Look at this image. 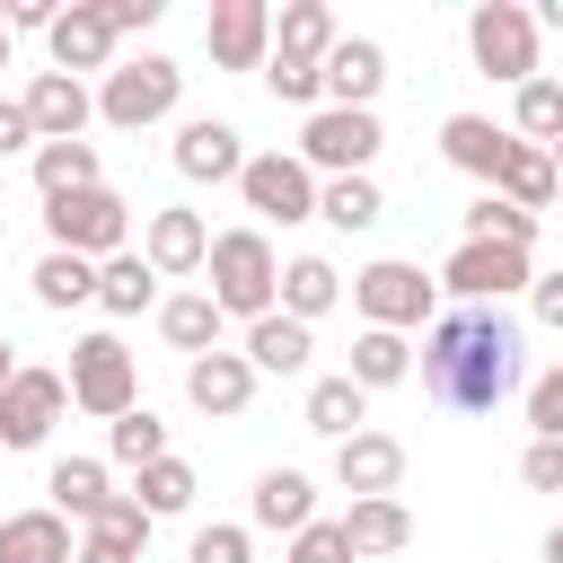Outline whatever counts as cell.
<instances>
[{
	"label": "cell",
	"instance_id": "cell-1",
	"mask_svg": "<svg viewBox=\"0 0 563 563\" xmlns=\"http://www.w3.org/2000/svg\"><path fill=\"white\" fill-rule=\"evenodd\" d=\"M519 317H501V308H449V317H431L422 325V387H431V405H449V413H493L510 387H519Z\"/></svg>",
	"mask_w": 563,
	"mask_h": 563
},
{
	"label": "cell",
	"instance_id": "cell-2",
	"mask_svg": "<svg viewBox=\"0 0 563 563\" xmlns=\"http://www.w3.org/2000/svg\"><path fill=\"white\" fill-rule=\"evenodd\" d=\"M202 273H211V308L220 317H273V290H282V255H273V238L264 229H220L211 238V255H202Z\"/></svg>",
	"mask_w": 563,
	"mask_h": 563
},
{
	"label": "cell",
	"instance_id": "cell-3",
	"mask_svg": "<svg viewBox=\"0 0 563 563\" xmlns=\"http://www.w3.org/2000/svg\"><path fill=\"white\" fill-rule=\"evenodd\" d=\"M44 238H53L62 255H88V264H106V255H123V246H132V202H123L114 185L62 194V202H44Z\"/></svg>",
	"mask_w": 563,
	"mask_h": 563
},
{
	"label": "cell",
	"instance_id": "cell-4",
	"mask_svg": "<svg viewBox=\"0 0 563 563\" xmlns=\"http://www.w3.org/2000/svg\"><path fill=\"white\" fill-rule=\"evenodd\" d=\"M70 405L97 413V422H123L141 405V369H132L123 334H79L70 343Z\"/></svg>",
	"mask_w": 563,
	"mask_h": 563
},
{
	"label": "cell",
	"instance_id": "cell-5",
	"mask_svg": "<svg viewBox=\"0 0 563 563\" xmlns=\"http://www.w3.org/2000/svg\"><path fill=\"white\" fill-rule=\"evenodd\" d=\"M176 97H185V70H176L167 53H141V62H114V70H106L97 114H106L114 132H141V123L176 114Z\"/></svg>",
	"mask_w": 563,
	"mask_h": 563
},
{
	"label": "cell",
	"instance_id": "cell-6",
	"mask_svg": "<svg viewBox=\"0 0 563 563\" xmlns=\"http://www.w3.org/2000/svg\"><path fill=\"white\" fill-rule=\"evenodd\" d=\"M466 53H475L484 79L528 88V79H537V18H528L519 0H484V9L466 18Z\"/></svg>",
	"mask_w": 563,
	"mask_h": 563
},
{
	"label": "cell",
	"instance_id": "cell-7",
	"mask_svg": "<svg viewBox=\"0 0 563 563\" xmlns=\"http://www.w3.org/2000/svg\"><path fill=\"white\" fill-rule=\"evenodd\" d=\"M378 114H361V106H317L308 114V132H299V167L317 176H369V158H378Z\"/></svg>",
	"mask_w": 563,
	"mask_h": 563
},
{
	"label": "cell",
	"instance_id": "cell-8",
	"mask_svg": "<svg viewBox=\"0 0 563 563\" xmlns=\"http://www.w3.org/2000/svg\"><path fill=\"white\" fill-rule=\"evenodd\" d=\"M431 290H440V282H422V264H396V255H378V264L352 273V308H361L369 325H387V334L431 325Z\"/></svg>",
	"mask_w": 563,
	"mask_h": 563
},
{
	"label": "cell",
	"instance_id": "cell-9",
	"mask_svg": "<svg viewBox=\"0 0 563 563\" xmlns=\"http://www.w3.org/2000/svg\"><path fill=\"white\" fill-rule=\"evenodd\" d=\"M238 194H246V211L255 220H317V176L290 158V150H264V158H246L238 167Z\"/></svg>",
	"mask_w": 563,
	"mask_h": 563
},
{
	"label": "cell",
	"instance_id": "cell-10",
	"mask_svg": "<svg viewBox=\"0 0 563 563\" xmlns=\"http://www.w3.org/2000/svg\"><path fill=\"white\" fill-rule=\"evenodd\" d=\"M528 282H537V273H528L519 246H466V238H457V255L440 264V290H457L466 308H501V299L528 290Z\"/></svg>",
	"mask_w": 563,
	"mask_h": 563
},
{
	"label": "cell",
	"instance_id": "cell-11",
	"mask_svg": "<svg viewBox=\"0 0 563 563\" xmlns=\"http://www.w3.org/2000/svg\"><path fill=\"white\" fill-rule=\"evenodd\" d=\"M62 405H70L62 369H9V387H0V449H35L62 422Z\"/></svg>",
	"mask_w": 563,
	"mask_h": 563
},
{
	"label": "cell",
	"instance_id": "cell-12",
	"mask_svg": "<svg viewBox=\"0 0 563 563\" xmlns=\"http://www.w3.org/2000/svg\"><path fill=\"white\" fill-rule=\"evenodd\" d=\"M44 53H53L62 79H79V70H114V18H106V0H70V9L44 26Z\"/></svg>",
	"mask_w": 563,
	"mask_h": 563
},
{
	"label": "cell",
	"instance_id": "cell-13",
	"mask_svg": "<svg viewBox=\"0 0 563 563\" xmlns=\"http://www.w3.org/2000/svg\"><path fill=\"white\" fill-rule=\"evenodd\" d=\"M334 484H343L352 501L396 493V484H405V440H396V431H352V440H334Z\"/></svg>",
	"mask_w": 563,
	"mask_h": 563
},
{
	"label": "cell",
	"instance_id": "cell-14",
	"mask_svg": "<svg viewBox=\"0 0 563 563\" xmlns=\"http://www.w3.org/2000/svg\"><path fill=\"white\" fill-rule=\"evenodd\" d=\"M202 44H211L220 70H264V53H273V9H264V0H220L211 26H202Z\"/></svg>",
	"mask_w": 563,
	"mask_h": 563
},
{
	"label": "cell",
	"instance_id": "cell-15",
	"mask_svg": "<svg viewBox=\"0 0 563 563\" xmlns=\"http://www.w3.org/2000/svg\"><path fill=\"white\" fill-rule=\"evenodd\" d=\"M238 167H246V141H238V123H220V114H194V123L176 132V176H185V185H238Z\"/></svg>",
	"mask_w": 563,
	"mask_h": 563
},
{
	"label": "cell",
	"instance_id": "cell-16",
	"mask_svg": "<svg viewBox=\"0 0 563 563\" xmlns=\"http://www.w3.org/2000/svg\"><path fill=\"white\" fill-rule=\"evenodd\" d=\"M202 255H211V229H202V211H185V202L150 211V229H141V264H150L158 282H176V273H202Z\"/></svg>",
	"mask_w": 563,
	"mask_h": 563
},
{
	"label": "cell",
	"instance_id": "cell-17",
	"mask_svg": "<svg viewBox=\"0 0 563 563\" xmlns=\"http://www.w3.org/2000/svg\"><path fill=\"white\" fill-rule=\"evenodd\" d=\"M317 79H325V106H361L369 114V97L387 79V44L378 35H334V53L317 62Z\"/></svg>",
	"mask_w": 563,
	"mask_h": 563
},
{
	"label": "cell",
	"instance_id": "cell-18",
	"mask_svg": "<svg viewBox=\"0 0 563 563\" xmlns=\"http://www.w3.org/2000/svg\"><path fill=\"white\" fill-rule=\"evenodd\" d=\"M18 106H26V123H35V150H44V141H79L88 114H97L88 79H62V70H35V88H26Z\"/></svg>",
	"mask_w": 563,
	"mask_h": 563
},
{
	"label": "cell",
	"instance_id": "cell-19",
	"mask_svg": "<svg viewBox=\"0 0 563 563\" xmlns=\"http://www.w3.org/2000/svg\"><path fill=\"white\" fill-rule=\"evenodd\" d=\"M185 396H194V413H211V422H238V413H246V396H255V369H246V352H202V361H185Z\"/></svg>",
	"mask_w": 563,
	"mask_h": 563
},
{
	"label": "cell",
	"instance_id": "cell-20",
	"mask_svg": "<svg viewBox=\"0 0 563 563\" xmlns=\"http://www.w3.org/2000/svg\"><path fill=\"white\" fill-rule=\"evenodd\" d=\"M334 528H343L352 563H378V554H405V545H413V510H405L396 493H378V501H352Z\"/></svg>",
	"mask_w": 563,
	"mask_h": 563
},
{
	"label": "cell",
	"instance_id": "cell-21",
	"mask_svg": "<svg viewBox=\"0 0 563 563\" xmlns=\"http://www.w3.org/2000/svg\"><path fill=\"white\" fill-rule=\"evenodd\" d=\"M141 545H150V510H141L132 493H114V501L79 528V554H70V563H141Z\"/></svg>",
	"mask_w": 563,
	"mask_h": 563
},
{
	"label": "cell",
	"instance_id": "cell-22",
	"mask_svg": "<svg viewBox=\"0 0 563 563\" xmlns=\"http://www.w3.org/2000/svg\"><path fill=\"white\" fill-rule=\"evenodd\" d=\"M510 141H519V132H501V123H484V114H449V123H440V158H449L457 176H475V185L501 176Z\"/></svg>",
	"mask_w": 563,
	"mask_h": 563
},
{
	"label": "cell",
	"instance_id": "cell-23",
	"mask_svg": "<svg viewBox=\"0 0 563 563\" xmlns=\"http://www.w3.org/2000/svg\"><path fill=\"white\" fill-rule=\"evenodd\" d=\"M246 519H255V528H282V537H299V528L317 519V484H308L299 466H264V475H255Z\"/></svg>",
	"mask_w": 563,
	"mask_h": 563
},
{
	"label": "cell",
	"instance_id": "cell-24",
	"mask_svg": "<svg viewBox=\"0 0 563 563\" xmlns=\"http://www.w3.org/2000/svg\"><path fill=\"white\" fill-rule=\"evenodd\" d=\"M70 554H79V537L62 510H9L0 519V563H70Z\"/></svg>",
	"mask_w": 563,
	"mask_h": 563
},
{
	"label": "cell",
	"instance_id": "cell-25",
	"mask_svg": "<svg viewBox=\"0 0 563 563\" xmlns=\"http://www.w3.org/2000/svg\"><path fill=\"white\" fill-rule=\"evenodd\" d=\"M308 352H317V343H308V325H299V317H282V308L246 325V369H255V378H299V369H308Z\"/></svg>",
	"mask_w": 563,
	"mask_h": 563
},
{
	"label": "cell",
	"instance_id": "cell-26",
	"mask_svg": "<svg viewBox=\"0 0 563 563\" xmlns=\"http://www.w3.org/2000/svg\"><path fill=\"white\" fill-rule=\"evenodd\" d=\"M273 53L317 70V62L334 53V9H325V0H282V9H273Z\"/></svg>",
	"mask_w": 563,
	"mask_h": 563
},
{
	"label": "cell",
	"instance_id": "cell-27",
	"mask_svg": "<svg viewBox=\"0 0 563 563\" xmlns=\"http://www.w3.org/2000/svg\"><path fill=\"white\" fill-rule=\"evenodd\" d=\"M334 299H343V273H334L325 255H290V264H282V290H273V308H282V317L317 325Z\"/></svg>",
	"mask_w": 563,
	"mask_h": 563
},
{
	"label": "cell",
	"instance_id": "cell-28",
	"mask_svg": "<svg viewBox=\"0 0 563 563\" xmlns=\"http://www.w3.org/2000/svg\"><path fill=\"white\" fill-rule=\"evenodd\" d=\"M220 308H211V290H176V299H158V334L185 352V361H202V352H220Z\"/></svg>",
	"mask_w": 563,
	"mask_h": 563
},
{
	"label": "cell",
	"instance_id": "cell-29",
	"mask_svg": "<svg viewBox=\"0 0 563 563\" xmlns=\"http://www.w3.org/2000/svg\"><path fill=\"white\" fill-rule=\"evenodd\" d=\"M484 194H501V202H519V211L537 220V211L554 202V158H545L537 141H510V158H501V176H493Z\"/></svg>",
	"mask_w": 563,
	"mask_h": 563
},
{
	"label": "cell",
	"instance_id": "cell-30",
	"mask_svg": "<svg viewBox=\"0 0 563 563\" xmlns=\"http://www.w3.org/2000/svg\"><path fill=\"white\" fill-rule=\"evenodd\" d=\"M343 378H352L361 396H369V387H396V378H413V343H405V334H387V325H361V334H352V369H343Z\"/></svg>",
	"mask_w": 563,
	"mask_h": 563
},
{
	"label": "cell",
	"instance_id": "cell-31",
	"mask_svg": "<svg viewBox=\"0 0 563 563\" xmlns=\"http://www.w3.org/2000/svg\"><path fill=\"white\" fill-rule=\"evenodd\" d=\"M299 413H308V431H317V440H352V431H369V396H361L343 369H334V378H317Z\"/></svg>",
	"mask_w": 563,
	"mask_h": 563
},
{
	"label": "cell",
	"instance_id": "cell-32",
	"mask_svg": "<svg viewBox=\"0 0 563 563\" xmlns=\"http://www.w3.org/2000/svg\"><path fill=\"white\" fill-rule=\"evenodd\" d=\"M88 185H106V176H97V141H44V150H35V194H44V202L88 194Z\"/></svg>",
	"mask_w": 563,
	"mask_h": 563
},
{
	"label": "cell",
	"instance_id": "cell-33",
	"mask_svg": "<svg viewBox=\"0 0 563 563\" xmlns=\"http://www.w3.org/2000/svg\"><path fill=\"white\" fill-rule=\"evenodd\" d=\"M150 299H158V273L141 264V246H123V255L97 264V308H106V317H141Z\"/></svg>",
	"mask_w": 563,
	"mask_h": 563
},
{
	"label": "cell",
	"instance_id": "cell-34",
	"mask_svg": "<svg viewBox=\"0 0 563 563\" xmlns=\"http://www.w3.org/2000/svg\"><path fill=\"white\" fill-rule=\"evenodd\" d=\"M44 493H53V510H62V519H79V528L114 501V484H106V466H97V457H62V466L44 475Z\"/></svg>",
	"mask_w": 563,
	"mask_h": 563
},
{
	"label": "cell",
	"instance_id": "cell-35",
	"mask_svg": "<svg viewBox=\"0 0 563 563\" xmlns=\"http://www.w3.org/2000/svg\"><path fill=\"white\" fill-rule=\"evenodd\" d=\"M457 220H466V246H519V255L537 246V220H528L519 202H501V194H475Z\"/></svg>",
	"mask_w": 563,
	"mask_h": 563
},
{
	"label": "cell",
	"instance_id": "cell-36",
	"mask_svg": "<svg viewBox=\"0 0 563 563\" xmlns=\"http://www.w3.org/2000/svg\"><path fill=\"white\" fill-rule=\"evenodd\" d=\"M26 282H35V308H88L97 299V264L88 255H62V246H44V264Z\"/></svg>",
	"mask_w": 563,
	"mask_h": 563
},
{
	"label": "cell",
	"instance_id": "cell-37",
	"mask_svg": "<svg viewBox=\"0 0 563 563\" xmlns=\"http://www.w3.org/2000/svg\"><path fill=\"white\" fill-rule=\"evenodd\" d=\"M378 185L369 176H325L317 185V220H334V229H378Z\"/></svg>",
	"mask_w": 563,
	"mask_h": 563
},
{
	"label": "cell",
	"instance_id": "cell-38",
	"mask_svg": "<svg viewBox=\"0 0 563 563\" xmlns=\"http://www.w3.org/2000/svg\"><path fill=\"white\" fill-rule=\"evenodd\" d=\"M106 449H114V466H132V475H141V466H158V457H167V422H158L150 405H132L123 422H106Z\"/></svg>",
	"mask_w": 563,
	"mask_h": 563
},
{
	"label": "cell",
	"instance_id": "cell-39",
	"mask_svg": "<svg viewBox=\"0 0 563 563\" xmlns=\"http://www.w3.org/2000/svg\"><path fill=\"white\" fill-rule=\"evenodd\" d=\"M510 123H519V141L554 150V141H563V79H545V70H537V79L519 88V114H510Z\"/></svg>",
	"mask_w": 563,
	"mask_h": 563
},
{
	"label": "cell",
	"instance_id": "cell-40",
	"mask_svg": "<svg viewBox=\"0 0 563 563\" xmlns=\"http://www.w3.org/2000/svg\"><path fill=\"white\" fill-rule=\"evenodd\" d=\"M132 501H141L150 519H167V510H185V501H194V466H185V457L167 449L158 466H141V484H132Z\"/></svg>",
	"mask_w": 563,
	"mask_h": 563
},
{
	"label": "cell",
	"instance_id": "cell-41",
	"mask_svg": "<svg viewBox=\"0 0 563 563\" xmlns=\"http://www.w3.org/2000/svg\"><path fill=\"white\" fill-rule=\"evenodd\" d=\"M264 88H273L282 106H308V114H317V97H325V79H317L308 62H282V53H264Z\"/></svg>",
	"mask_w": 563,
	"mask_h": 563
},
{
	"label": "cell",
	"instance_id": "cell-42",
	"mask_svg": "<svg viewBox=\"0 0 563 563\" xmlns=\"http://www.w3.org/2000/svg\"><path fill=\"white\" fill-rule=\"evenodd\" d=\"M528 431L537 440H563V361L545 378H528Z\"/></svg>",
	"mask_w": 563,
	"mask_h": 563
},
{
	"label": "cell",
	"instance_id": "cell-43",
	"mask_svg": "<svg viewBox=\"0 0 563 563\" xmlns=\"http://www.w3.org/2000/svg\"><path fill=\"white\" fill-rule=\"evenodd\" d=\"M185 563H255V545H246V528H194Z\"/></svg>",
	"mask_w": 563,
	"mask_h": 563
},
{
	"label": "cell",
	"instance_id": "cell-44",
	"mask_svg": "<svg viewBox=\"0 0 563 563\" xmlns=\"http://www.w3.org/2000/svg\"><path fill=\"white\" fill-rule=\"evenodd\" d=\"M290 563H352V545H343L334 519H308V528L290 537Z\"/></svg>",
	"mask_w": 563,
	"mask_h": 563
},
{
	"label": "cell",
	"instance_id": "cell-45",
	"mask_svg": "<svg viewBox=\"0 0 563 563\" xmlns=\"http://www.w3.org/2000/svg\"><path fill=\"white\" fill-rule=\"evenodd\" d=\"M519 484H528V493H563V440H528Z\"/></svg>",
	"mask_w": 563,
	"mask_h": 563
},
{
	"label": "cell",
	"instance_id": "cell-46",
	"mask_svg": "<svg viewBox=\"0 0 563 563\" xmlns=\"http://www.w3.org/2000/svg\"><path fill=\"white\" fill-rule=\"evenodd\" d=\"M9 150H35V123H26L18 97H0V167H9Z\"/></svg>",
	"mask_w": 563,
	"mask_h": 563
},
{
	"label": "cell",
	"instance_id": "cell-47",
	"mask_svg": "<svg viewBox=\"0 0 563 563\" xmlns=\"http://www.w3.org/2000/svg\"><path fill=\"white\" fill-rule=\"evenodd\" d=\"M158 9H167V0H106L114 35H141V26H158Z\"/></svg>",
	"mask_w": 563,
	"mask_h": 563
},
{
	"label": "cell",
	"instance_id": "cell-48",
	"mask_svg": "<svg viewBox=\"0 0 563 563\" xmlns=\"http://www.w3.org/2000/svg\"><path fill=\"white\" fill-rule=\"evenodd\" d=\"M528 299H537V317H545V325H563V273H545V282H528Z\"/></svg>",
	"mask_w": 563,
	"mask_h": 563
},
{
	"label": "cell",
	"instance_id": "cell-49",
	"mask_svg": "<svg viewBox=\"0 0 563 563\" xmlns=\"http://www.w3.org/2000/svg\"><path fill=\"white\" fill-rule=\"evenodd\" d=\"M537 26H563V0H545V9H537Z\"/></svg>",
	"mask_w": 563,
	"mask_h": 563
},
{
	"label": "cell",
	"instance_id": "cell-50",
	"mask_svg": "<svg viewBox=\"0 0 563 563\" xmlns=\"http://www.w3.org/2000/svg\"><path fill=\"white\" fill-rule=\"evenodd\" d=\"M545 563H563V528H554V537H545Z\"/></svg>",
	"mask_w": 563,
	"mask_h": 563
},
{
	"label": "cell",
	"instance_id": "cell-51",
	"mask_svg": "<svg viewBox=\"0 0 563 563\" xmlns=\"http://www.w3.org/2000/svg\"><path fill=\"white\" fill-rule=\"evenodd\" d=\"M545 158H554V185H563V141H554V150H545Z\"/></svg>",
	"mask_w": 563,
	"mask_h": 563
},
{
	"label": "cell",
	"instance_id": "cell-52",
	"mask_svg": "<svg viewBox=\"0 0 563 563\" xmlns=\"http://www.w3.org/2000/svg\"><path fill=\"white\" fill-rule=\"evenodd\" d=\"M9 369H18V361H9V343H0V387H9Z\"/></svg>",
	"mask_w": 563,
	"mask_h": 563
},
{
	"label": "cell",
	"instance_id": "cell-53",
	"mask_svg": "<svg viewBox=\"0 0 563 563\" xmlns=\"http://www.w3.org/2000/svg\"><path fill=\"white\" fill-rule=\"evenodd\" d=\"M0 70H9V35H0Z\"/></svg>",
	"mask_w": 563,
	"mask_h": 563
},
{
	"label": "cell",
	"instance_id": "cell-54",
	"mask_svg": "<svg viewBox=\"0 0 563 563\" xmlns=\"http://www.w3.org/2000/svg\"><path fill=\"white\" fill-rule=\"evenodd\" d=\"M0 185H9V167H0Z\"/></svg>",
	"mask_w": 563,
	"mask_h": 563
}]
</instances>
